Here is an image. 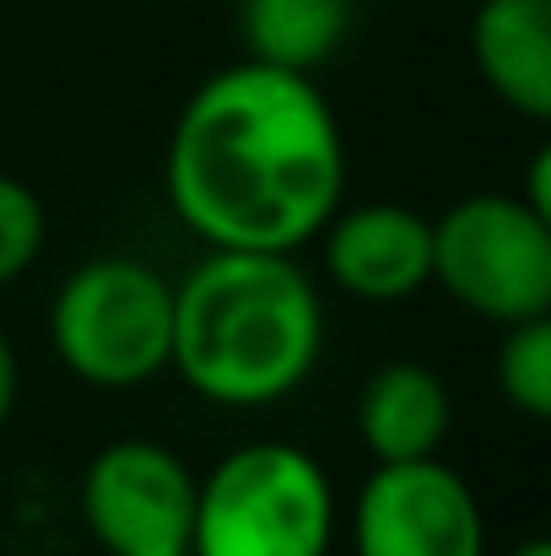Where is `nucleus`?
<instances>
[{"label": "nucleus", "mask_w": 551, "mask_h": 556, "mask_svg": "<svg viewBox=\"0 0 551 556\" xmlns=\"http://www.w3.org/2000/svg\"><path fill=\"white\" fill-rule=\"evenodd\" d=\"M163 185L205 249L298 254L347 200V136L309 71L243 54L189 92Z\"/></svg>", "instance_id": "nucleus-1"}, {"label": "nucleus", "mask_w": 551, "mask_h": 556, "mask_svg": "<svg viewBox=\"0 0 551 556\" xmlns=\"http://www.w3.org/2000/svg\"><path fill=\"white\" fill-rule=\"evenodd\" d=\"M325 352V303L298 254L205 249L174 281V363L227 410H260L309 383Z\"/></svg>", "instance_id": "nucleus-2"}, {"label": "nucleus", "mask_w": 551, "mask_h": 556, "mask_svg": "<svg viewBox=\"0 0 551 556\" xmlns=\"http://www.w3.org/2000/svg\"><path fill=\"white\" fill-rule=\"evenodd\" d=\"M336 492L325 465L281 438L222 454L195 492V556H330Z\"/></svg>", "instance_id": "nucleus-3"}, {"label": "nucleus", "mask_w": 551, "mask_h": 556, "mask_svg": "<svg viewBox=\"0 0 551 556\" xmlns=\"http://www.w3.org/2000/svg\"><path fill=\"white\" fill-rule=\"evenodd\" d=\"M60 368L92 389H141L174 363V281L130 254L76 265L49 303Z\"/></svg>", "instance_id": "nucleus-4"}, {"label": "nucleus", "mask_w": 551, "mask_h": 556, "mask_svg": "<svg viewBox=\"0 0 551 556\" xmlns=\"http://www.w3.org/2000/svg\"><path fill=\"white\" fill-rule=\"evenodd\" d=\"M433 287L487 325L551 308V227L525 194H465L433 222Z\"/></svg>", "instance_id": "nucleus-5"}, {"label": "nucleus", "mask_w": 551, "mask_h": 556, "mask_svg": "<svg viewBox=\"0 0 551 556\" xmlns=\"http://www.w3.org/2000/svg\"><path fill=\"white\" fill-rule=\"evenodd\" d=\"M195 492L200 481L174 448L152 438H114L82 476V519L109 556L189 552Z\"/></svg>", "instance_id": "nucleus-6"}, {"label": "nucleus", "mask_w": 551, "mask_h": 556, "mask_svg": "<svg viewBox=\"0 0 551 556\" xmlns=\"http://www.w3.org/2000/svg\"><path fill=\"white\" fill-rule=\"evenodd\" d=\"M352 556H487V519L438 454L373 465L352 503Z\"/></svg>", "instance_id": "nucleus-7"}, {"label": "nucleus", "mask_w": 551, "mask_h": 556, "mask_svg": "<svg viewBox=\"0 0 551 556\" xmlns=\"http://www.w3.org/2000/svg\"><path fill=\"white\" fill-rule=\"evenodd\" d=\"M314 243L325 276L358 303H405L433 287V222L400 200L341 205Z\"/></svg>", "instance_id": "nucleus-8"}, {"label": "nucleus", "mask_w": 551, "mask_h": 556, "mask_svg": "<svg viewBox=\"0 0 551 556\" xmlns=\"http://www.w3.org/2000/svg\"><path fill=\"white\" fill-rule=\"evenodd\" d=\"M471 60L503 109L551 125V0H481Z\"/></svg>", "instance_id": "nucleus-9"}, {"label": "nucleus", "mask_w": 551, "mask_h": 556, "mask_svg": "<svg viewBox=\"0 0 551 556\" xmlns=\"http://www.w3.org/2000/svg\"><path fill=\"white\" fill-rule=\"evenodd\" d=\"M454 427V400L449 383L427 363H384L367 372L363 394H358V438L373 454V465H395V459H427L443 448Z\"/></svg>", "instance_id": "nucleus-10"}, {"label": "nucleus", "mask_w": 551, "mask_h": 556, "mask_svg": "<svg viewBox=\"0 0 551 556\" xmlns=\"http://www.w3.org/2000/svg\"><path fill=\"white\" fill-rule=\"evenodd\" d=\"M352 22H358V0H238L243 54L309 76L341 54Z\"/></svg>", "instance_id": "nucleus-11"}, {"label": "nucleus", "mask_w": 551, "mask_h": 556, "mask_svg": "<svg viewBox=\"0 0 551 556\" xmlns=\"http://www.w3.org/2000/svg\"><path fill=\"white\" fill-rule=\"evenodd\" d=\"M498 389L519 416L551 421V308L509 325L498 346Z\"/></svg>", "instance_id": "nucleus-12"}, {"label": "nucleus", "mask_w": 551, "mask_h": 556, "mask_svg": "<svg viewBox=\"0 0 551 556\" xmlns=\"http://www.w3.org/2000/svg\"><path fill=\"white\" fill-rule=\"evenodd\" d=\"M43 232H49L43 200L22 179L0 174V292L33 270V260L43 254Z\"/></svg>", "instance_id": "nucleus-13"}, {"label": "nucleus", "mask_w": 551, "mask_h": 556, "mask_svg": "<svg viewBox=\"0 0 551 556\" xmlns=\"http://www.w3.org/2000/svg\"><path fill=\"white\" fill-rule=\"evenodd\" d=\"M519 194H525V205H530V211L551 227V136L536 147V157H530V168H525V189H519Z\"/></svg>", "instance_id": "nucleus-14"}, {"label": "nucleus", "mask_w": 551, "mask_h": 556, "mask_svg": "<svg viewBox=\"0 0 551 556\" xmlns=\"http://www.w3.org/2000/svg\"><path fill=\"white\" fill-rule=\"evenodd\" d=\"M16 389H22L16 346H11V336H5V325H0V427H5V416H11V405H16Z\"/></svg>", "instance_id": "nucleus-15"}, {"label": "nucleus", "mask_w": 551, "mask_h": 556, "mask_svg": "<svg viewBox=\"0 0 551 556\" xmlns=\"http://www.w3.org/2000/svg\"><path fill=\"white\" fill-rule=\"evenodd\" d=\"M509 556H551V535H530V541H519Z\"/></svg>", "instance_id": "nucleus-16"}, {"label": "nucleus", "mask_w": 551, "mask_h": 556, "mask_svg": "<svg viewBox=\"0 0 551 556\" xmlns=\"http://www.w3.org/2000/svg\"><path fill=\"white\" fill-rule=\"evenodd\" d=\"M168 556H195V552H168Z\"/></svg>", "instance_id": "nucleus-17"}]
</instances>
